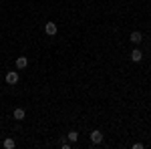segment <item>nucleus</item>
<instances>
[{"label":"nucleus","mask_w":151,"mask_h":149,"mask_svg":"<svg viewBox=\"0 0 151 149\" xmlns=\"http://www.w3.org/2000/svg\"><path fill=\"white\" fill-rule=\"evenodd\" d=\"M24 117H26V111L24 109H14V119L16 121H22Z\"/></svg>","instance_id":"0eeeda50"},{"label":"nucleus","mask_w":151,"mask_h":149,"mask_svg":"<svg viewBox=\"0 0 151 149\" xmlns=\"http://www.w3.org/2000/svg\"><path fill=\"white\" fill-rule=\"evenodd\" d=\"M129 40H131L133 45H141V42H143V35H141L139 30H135V32H131V36H129Z\"/></svg>","instance_id":"f03ea898"},{"label":"nucleus","mask_w":151,"mask_h":149,"mask_svg":"<svg viewBox=\"0 0 151 149\" xmlns=\"http://www.w3.org/2000/svg\"><path fill=\"white\" fill-rule=\"evenodd\" d=\"M67 137H69L70 143H75V141L79 139V133H77V131H69V133H67Z\"/></svg>","instance_id":"6e6552de"},{"label":"nucleus","mask_w":151,"mask_h":149,"mask_svg":"<svg viewBox=\"0 0 151 149\" xmlns=\"http://www.w3.org/2000/svg\"><path fill=\"white\" fill-rule=\"evenodd\" d=\"M91 141H93L95 145H99V143L103 141V133H101V131H93V133H91Z\"/></svg>","instance_id":"20e7f679"},{"label":"nucleus","mask_w":151,"mask_h":149,"mask_svg":"<svg viewBox=\"0 0 151 149\" xmlns=\"http://www.w3.org/2000/svg\"><path fill=\"white\" fill-rule=\"evenodd\" d=\"M6 83H8V85H16V83H18V73H16V71H10V73L6 75Z\"/></svg>","instance_id":"7ed1b4c3"},{"label":"nucleus","mask_w":151,"mask_h":149,"mask_svg":"<svg viewBox=\"0 0 151 149\" xmlns=\"http://www.w3.org/2000/svg\"><path fill=\"white\" fill-rule=\"evenodd\" d=\"M26 65H28V58L26 57H18L16 58V69H26Z\"/></svg>","instance_id":"423d86ee"},{"label":"nucleus","mask_w":151,"mask_h":149,"mask_svg":"<svg viewBox=\"0 0 151 149\" xmlns=\"http://www.w3.org/2000/svg\"><path fill=\"white\" fill-rule=\"evenodd\" d=\"M4 147H6V149H14V147H16L14 139H4Z\"/></svg>","instance_id":"1a4fd4ad"},{"label":"nucleus","mask_w":151,"mask_h":149,"mask_svg":"<svg viewBox=\"0 0 151 149\" xmlns=\"http://www.w3.org/2000/svg\"><path fill=\"white\" fill-rule=\"evenodd\" d=\"M141 58H143V53H141L139 48H133V50H131V60H135V63H139Z\"/></svg>","instance_id":"39448f33"},{"label":"nucleus","mask_w":151,"mask_h":149,"mask_svg":"<svg viewBox=\"0 0 151 149\" xmlns=\"http://www.w3.org/2000/svg\"><path fill=\"white\" fill-rule=\"evenodd\" d=\"M57 30H58V26L55 22H47V24H45V32H47L48 36H55V35H57Z\"/></svg>","instance_id":"f257e3e1"}]
</instances>
